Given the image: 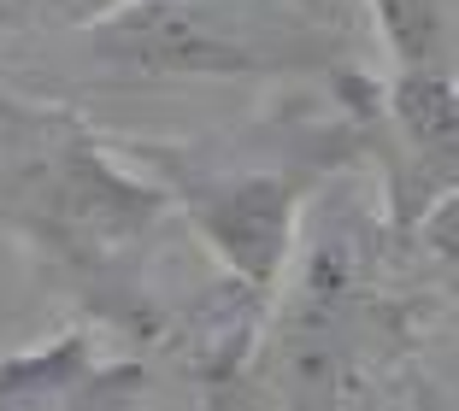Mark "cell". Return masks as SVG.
Segmentation results:
<instances>
[{
    "label": "cell",
    "mask_w": 459,
    "mask_h": 411,
    "mask_svg": "<svg viewBox=\"0 0 459 411\" xmlns=\"http://www.w3.org/2000/svg\"><path fill=\"white\" fill-rule=\"evenodd\" d=\"M454 218L459 194L394 229L371 165L336 171L300 212L259 341L224 406H454L436 371L459 294Z\"/></svg>",
    "instance_id": "obj_1"
},
{
    "label": "cell",
    "mask_w": 459,
    "mask_h": 411,
    "mask_svg": "<svg viewBox=\"0 0 459 411\" xmlns=\"http://www.w3.org/2000/svg\"><path fill=\"white\" fill-rule=\"evenodd\" d=\"M371 65L336 71L325 82H283L265 107L206 135H135L112 130L153 183L171 194L189 241L206 265L271 300L289 265L307 200L336 171L371 165L377 130Z\"/></svg>",
    "instance_id": "obj_3"
},
{
    "label": "cell",
    "mask_w": 459,
    "mask_h": 411,
    "mask_svg": "<svg viewBox=\"0 0 459 411\" xmlns=\"http://www.w3.org/2000/svg\"><path fill=\"white\" fill-rule=\"evenodd\" d=\"M394 82H454L459 0H359Z\"/></svg>",
    "instance_id": "obj_6"
},
{
    "label": "cell",
    "mask_w": 459,
    "mask_h": 411,
    "mask_svg": "<svg viewBox=\"0 0 459 411\" xmlns=\"http://www.w3.org/2000/svg\"><path fill=\"white\" fill-rule=\"evenodd\" d=\"M153 388V364L95 323L71 318L54 341L0 358V411H124Z\"/></svg>",
    "instance_id": "obj_5"
},
{
    "label": "cell",
    "mask_w": 459,
    "mask_h": 411,
    "mask_svg": "<svg viewBox=\"0 0 459 411\" xmlns=\"http://www.w3.org/2000/svg\"><path fill=\"white\" fill-rule=\"evenodd\" d=\"M124 0H0V54H13L24 41H48L107 18Z\"/></svg>",
    "instance_id": "obj_7"
},
{
    "label": "cell",
    "mask_w": 459,
    "mask_h": 411,
    "mask_svg": "<svg viewBox=\"0 0 459 411\" xmlns=\"http://www.w3.org/2000/svg\"><path fill=\"white\" fill-rule=\"evenodd\" d=\"M48 41L65 47V65L18 82L89 107L165 89L325 82L371 59V18L359 0H124Z\"/></svg>",
    "instance_id": "obj_4"
},
{
    "label": "cell",
    "mask_w": 459,
    "mask_h": 411,
    "mask_svg": "<svg viewBox=\"0 0 459 411\" xmlns=\"http://www.w3.org/2000/svg\"><path fill=\"white\" fill-rule=\"evenodd\" d=\"M0 241L24 253L41 294L71 305L118 347L165 371L195 300L212 288L171 282L189 241L171 194L77 100L0 71Z\"/></svg>",
    "instance_id": "obj_2"
}]
</instances>
